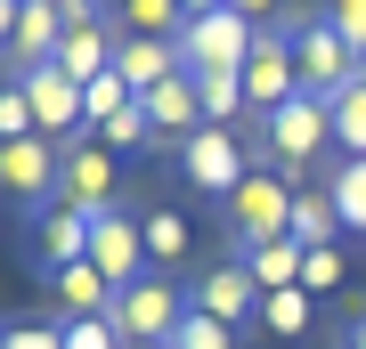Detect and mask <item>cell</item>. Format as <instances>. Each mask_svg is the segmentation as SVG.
Instances as JSON below:
<instances>
[{"mask_svg": "<svg viewBox=\"0 0 366 349\" xmlns=\"http://www.w3.org/2000/svg\"><path fill=\"white\" fill-rule=\"evenodd\" d=\"M114 74L131 81V98H147V90H163L171 74H187V57H179V41H147V33H122V41H114Z\"/></svg>", "mask_w": 366, "mask_h": 349, "instance_id": "4fadbf2b", "label": "cell"}, {"mask_svg": "<svg viewBox=\"0 0 366 349\" xmlns=\"http://www.w3.org/2000/svg\"><path fill=\"white\" fill-rule=\"evenodd\" d=\"M187 74H196V98H204L212 130H236V114H252L244 106V74H228V65H187Z\"/></svg>", "mask_w": 366, "mask_h": 349, "instance_id": "ac0fdd59", "label": "cell"}, {"mask_svg": "<svg viewBox=\"0 0 366 349\" xmlns=\"http://www.w3.org/2000/svg\"><path fill=\"white\" fill-rule=\"evenodd\" d=\"M106 317H114L122 341H171V333H179V317H187V300H179V285H171V276L147 268L131 293H114V309H106Z\"/></svg>", "mask_w": 366, "mask_h": 349, "instance_id": "5b68a950", "label": "cell"}, {"mask_svg": "<svg viewBox=\"0 0 366 349\" xmlns=\"http://www.w3.org/2000/svg\"><path fill=\"white\" fill-rule=\"evenodd\" d=\"M33 252H41V268H74V260H90V211H74V203H41V220H33Z\"/></svg>", "mask_w": 366, "mask_h": 349, "instance_id": "9a60e30c", "label": "cell"}, {"mask_svg": "<svg viewBox=\"0 0 366 349\" xmlns=\"http://www.w3.org/2000/svg\"><path fill=\"white\" fill-rule=\"evenodd\" d=\"M171 349H236V325L204 317L196 300H187V317H179V333H171Z\"/></svg>", "mask_w": 366, "mask_h": 349, "instance_id": "4316f807", "label": "cell"}, {"mask_svg": "<svg viewBox=\"0 0 366 349\" xmlns=\"http://www.w3.org/2000/svg\"><path fill=\"white\" fill-rule=\"evenodd\" d=\"M122 33H147V41H179V25H187V9L179 0H122Z\"/></svg>", "mask_w": 366, "mask_h": 349, "instance_id": "cb8c5ba5", "label": "cell"}, {"mask_svg": "<svg viewBox=\"0 0 366 349\" xmlns=\"http://www.w3.org/2000/svg\"><path fill=\"white\" fill-rule=\"evenodd\" d=\"M228 228H236V252H252V244H277V236H293V179L261 163L244 187L228 195Z\"/></svg>", "mask_w": 366, "mask_h": 349, "instance_id": "7a4b0ae2", "label": "cell"}, {"mask_svg": "<svg viewBox=\"0 0 366 349\" xmlns=\"http://www.w3.org/2000/svg\"><path fill=\"white\" fill-rule=\"evenodd\" d=\"M261 325L277 341H301L317 325V293H301V285H285V293H261Z\"/></svg>", "mask_w": 366, "mask_h": 349, "instance_id": "44dd1931", "label": "cell"}, {"mask_svg": "<svg viewBox=\"0 0 366 349\" xmlns=\"http://www.w3.org/2000/svg\"><path fill=\"white\" fill-rule=\"evenodd\" d=\"M90 138L106 146V155H147V146H155V122H147V106H122V114L98 122Z\"/></svg>", "mask_w": 366, "mask_h": 349, "instance_id": "d4e9b609", "label": "cell"}, {"mask_svg": "<svg viewBox=\"0 0 366 349\" xmlns=\"http://www.w3.org/2000/svg\"><path fill=\"white\" fill-rule=\"evenodd\" d=\"M49 293H57V309H74V317H106V309H114V285H106L90 260H74V268H49Z\"/></svg>", "mask_w": 366, "mask_h": 349, "instance_id": "d6986e66", "label": "cell"}, {"mask_svg": "<svg viewBox=\"0 0 366 349\" xmlns=\"http://www.w3.org/2000/svg\"><path fill=\"white\" fill-rule=\"evenodd\" d=\"M293 65H301V90L310 98H342L358 81V49L342 41L334 16H310V25H293Z\"/></svg>", "mask_w": 366, "mask_h": 349, "instance_id": "277c9868", "label": "cell"}, {"mask_svg": "<svg viewBox=\"0 0 366 349\" xmlns=\"http://www.w3.org/2000/svg\"><path fill=\"white\" fill-rule=\"evenodd\" d=\"M139 106H147V122H155V138H171V146L204 130V98H196V74H171L163 90H147Z\"/></svg>", "mask_w": 366, "mask_h": 349, "instance_id": "2e32d148", "label": "cell"}, {"mask_svg": "<svg viewBox=\"0 0 366 349\" xmlns=\"http://www.w3.org/2000/svg\"><path fill=\"white\" fill-rule=\"evenodd\" d=\"M90 268L114 293H131L139 276H147V236H139L131 211H98V220H90Z\"/></svg>", "mask_w": 366, "mask_h": 349, "instance_id": "9c48e42d", "label": "cell"}, {"mask_svg": "<svg viewBox=\"0 0 366 349\" xmlns=\"http://www.w3.org/2000/svg\"><path fill=\"white\" fill-rule=\"evenodd\" d=\"M57 74L66 81H81V90H90L98 74H114V25H106L98 9H66V41H57Z\"/></svg>", "mask_w": 366, "mask_h": 349, "instance_id": "8fae6325", "label": "cell"}, {"mask_svg": "<svg viewBox=\"0 0 366 349\" xmlns=\"http://www.w3.org/2000/svg\"><path fill=\"white\" fill-rule=\"evenodd\" d=\"M326 195H334L342 228H350V236H366V155H342V171L326 179Z\"/></svg>", "mask_w": 366, "mask_h": 349, "instance_id": "603a6c76", "label": "cell"}, {"mask_svg": "<svg viewBox=\"0 0 366 349\" xmlns=\"http://www.w3.org/2000/svg\"><path fill=\"white\" fill-rule=\"evenodd\" d=\"M252 41H261V25H252V16L212 9V16H187V25H179V57H187V65H228V74H244Z\"/></svg>", "mask_w": 366, "mask_h": 349, "instance_id": "52a82bcc", "label": "cell"}, {"mask_svg": "<svg viewBox=\"0 0 366 349\" xmlns=\"http://www.w3.org/2000/svg\"><path fill=\"white\" fill-rule=\"evenodd\" d=\"M122 349H171V341H122Z\"/></svg>", "mask_w": 366, "mask_h": 349, "instance_id": "d590c367", "label": "cell"}, {"mask_svg": "<svg viewBox=\"0 0 366 349\" xmlns=\"http://www.w3.org/2000/svg\"><path fill=\"white\" fill-rule=\"evenodd\" d=\"M57 138H16V146H0V195L9 203H25V211H41L57 195Z\"/></svg>", "mask_w": 366, "mask_h": 349, "instance_id": "30bf717a", "label": "cell"}, {"mask_svg": "<svg viewBox=\"0 0 366 349\" xmlns=\"http://www.w3.org/2000/svg\"><path fill=\"white\" fill-rule=\"evenodd\" d=\"M252 268V285L261 293H285V285H301V244L293 236H277V244H252V252H236Z\"/></svg>", "mask_w": 366, "mask_h": 349, "instance_id": "ffe728a7", "label": "cell"}, {"mask_svg": "<svg viewBox=\"0 0 366 349\" xmlns=\"http://www.w3.org/2000/svg\"><path fill=\"white\" fill-rule=\"evenodd\" d=\"M342 285V244H301V293H334Z\"/></svg>", "mask_w": 366, "mask_h": 349, "instance_id": "f1b7e54d", "label": "cell"}, {"mask_svg": "<svg viewBox=\"0 0 366 349\" xmlns=\"http://www.w3.org/2000/svg\"><path fill=\"white\" fill-rule=\"evenodd\" d=\"M350 349H366V317H358V325H350Z\"/></svg>", "mask_w": 366, "mask_h": 349, "instance_id": "e575fe53", "label": "cell"}, {"mask_svg": "<svg viewBox=\"0 0 366 349\" xmlns=\"http://www.w3.org/2000/svg\"><path fill=\"white\" fill-rule=\"evenodd\" d=\"M179 179L196 187V195H220V203H228V195L252 179V146L236 138V130H212L204 122L196 138H179Z\"/></svg>", "mask_w": 366, "mask_h": 349, "instance_id": "3957f363", "label": "cell"}, {"mask_svg": "<svg viewBox=\"0 0 366 349\" xmlns=\"http://www.w3.org/2000/svg\"><path fill=\"white\" fill-rule=\"evenodd\" d=\"M179 9H187V16H212V9H228V0H179Z\"/></svg>", "mask_w": 366, "mask_h": 349, "instance_id": "836d02e7", "label": "cell"}, {"mask_svg": "<svg viewBox=\"0 0 366 349\" xmlns=\"http://www.w3.org/2000/svg\"><path fill=\"white\" fill-rule=\"evenodd\" d=\"M57 203H74V211H114V155L81 130V138H66V163H57Z\"/></svg>", "mask_w": 366, "mask_h": 349, "instance_id": "ba28073f", "label": "cell"}, {"mask_svg": "<svg viewBox=\"0 0 366 349\" xmlns=\"http://www.w3.org/2000/svg\"><path fill=\"white\" fill-rule=\"evenodd\" d=\"M139 236H147V268H179V260L187 252H196V220H187V211L179 203H155V211H147V220H139Z\"/></svg>", "mask_w": 366, "mask_h": 349, "instance_id": "e0dca14e", "label": "cell"}, {"mask_svg": "<svg viewBox=\"0 0 366 349\" xmlns=\"http://www.w3.org/2000/svg\"><path fill=\"white\" fill-rule=\"evenodd\" d=\"M285 98H301L293 33H285V25H261V41H252V57H244V106H252V122H261V114H277Z\"/></svg>", "mask_w": 366, "mask_h": 349, "instance_id": "8992f818", "label": "cell"}, {"mask_svg": "<svg viewBox=\"0 0 366 349\" xmlns=\"http://www.w3.org/2000/svg\"><path fill=\"white\" fill-rule=\"evenodd\" d=\"M57 341H66V349H122L114 317H66V325H57Z\"/></svg>", "mask_w": 366, "mask_h": 349, "instance_id": "f546056e", "label": "cell"}, {"mask_svg": "<svg viewBox=\"0 0 366 349\" xmlns=\"http://www.w3.org/2000/svg\"><path fill=\"white\" fill-rule=\"evenodd\" d=\"M106 9H122V0H106Z\"/></svg>", "mask_w": 366, "mask_h": 349, "instance_id": "74e56055", "label": "cell"}, {"mask_svg": "<svg viewBox=\"0 0 366 349\" xmlns=\"http://www.w3.org/2000/svg\"><path fill=\"white\" fill-rule=\"evenodd\" d=\"M16 138H41V122H33L25 81H0V146H16Z\"/></svg>", "mask_w": 366, "mask_h": 349, "instance_id": "83f0119b", "label": "cell"}, {"mask_svg": "<svg viewBox=\"0 0 366 349\" xmlns=\"http://www.w3.org/2000/svg\"><path fill=\"white\" fill-rule=\"evenodd\" d=\"M16 9H25V0H0V57H9V41H16Z\"/></svg>", "mask_w": 366, "mask_h": 349, "instance_id": "d6a6232c", "label": "cell"}, {"mask_svg": "<svg viewBox=\"0 0 366 349\" xmlns=\"http://www.w3.org/2000/svg\"><path fill=\"white\" fill-rule=\"evenodd\" d=\"M228 9H236V16H252V25H269V16L285 9V0H228Z\"/></svg>", "mask_w": 366, "mask_h": 349, "instance_id": "1f68e13d", "label": "cell"}, {"mask_svg": "<svg viewBox=\"0 0 366 349\" xmlns=\"http://www.w3.org/2000/svg\"><path fill=\"white\" fill-rule=\"evenodd\" d=\"M342 236V211L326 187H293V244H334Z\"/></svg>", "mask_w": 366, "mask_h": 349, "instance_id": "7402d4cb", "label": "cell"}, {"mask_svg": "<svg viewBox=\"0 0 366 349\" xmlns=\"http://www.w3.org/2000/svg\"><path fill=\"white\" fill-rule=\"evenodd\" d=\"M122 106H139V98H131V81H122V74H98L90 90H81V122L98 130V122H114Z\"/></svg>", "mask_w": 366, "mask_h": 349, "instance_id": "484cf974", "label": "cell"}, {"mask_svg": "<svg viewBox=\"0 0 366 349\" xmlns=\"http://www.w3.org/2000/svg\"><path fill=\"white\" fill-rule=\"evenodd\" d=\"M0 349H9V341H0Z\"/></svg>", "mask_w": 366, "mask_h": 349, "instance_id": "f35d334b", "label": "cell"}, {"mask_svg": "<svg viewBox=\"0 0 366 349\" xmlns=\"http://www.w3.org/2000/svg\"><path fill=\"white\" fill-rule=\"evenodd\" d=\"M25 81V98H33V122H41V138H81V81H66L57 65H33V74H16Z\"/></svg>", "mask_w": 366, "mask_h": 349, "instance_id": "7c38bea8", "label": "cell"}, {"mask_svg": "<svg viewBox=\"0 0 366 349\" xmlns=\"http://www.w3.org/2000/svg\"><path fill=\"white\" fill-rule=\"evenodd\" d=\"M66 9H98V0H66Z\"/></svg>", "mask_w": 366, "mask_h": 349, "instance_id": "8d00e7d4", "label": "cell"}, {"mask_svg": "<svg viewBox=\"0 0 366 349\" xmlns=\"http://www.w3.org/2000/svg\"><path fill=\"white\" fill-rule=\"evenodd\" d=\"M0 341H9V349H66V341H57V325H9Z\"/></svg>", "mask_w": 366, "mask_h": 349, "instance_id": "4dcf8cb0", "label": "cell"}, {"mask_svg": "<svg viewBox=\"0 0 366 349\" xmlns=\"http://www.w3.org/2000/svg\"><path fill=\"white\" fill-rule=\"evenodd\" d=\"M196 309H204V317H220V325L261 317V285H252V268H244V260H220V268H204Z\"/></svg>", "mask_w": 366, "mask_h": 349, "instance_id": "5bb4252c", "label": "cell"}, {"mask_svg": "<svg viewBox=\"0 0 366 349\" xmlns=\"http://www.w3.org/2000/svg\"><path fill=\"white\" fill-rule=\"evenodd\" d=\"M334 146V114H326V98H285L277 114H261V163L269 171H310L317 155Z\"/></svg>", "mask_w": 366, "mask_h": 349, "instance_id": "6da1fadb", "label": "cell"}]
</instances>
